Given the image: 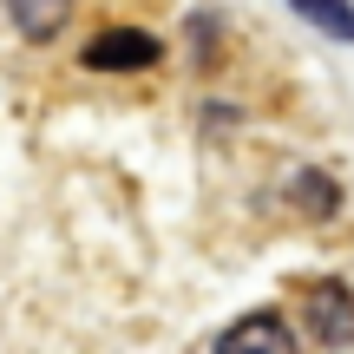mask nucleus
<instances>
[{
	"instance_id": "obj_1",
	"label": "nucleus",
	"mask_w": 354,
	"mask_h": 354,
	"mask_svg": "<svg viewBox=\"0 0 354 354\" xmlns=\"http://www.w3.org/2000/svg\"><path fill=\"white\" fill-rule=\"evenodd\" d=\"M158 39L138 33V26H105L99 39L86 46V66L92 73H145V66H158Z\"/></svg>"
},
{
	"instance_id": "obj_2",
	"label": "nucleus",
	"mask_w": 354,
	"mask_h": 354,
	"mask_svg": "<svg viewBox=\"0 0 354 354\" xmlns=\"http://www.w3.org/2000/svg\"><path fill=\"white\" fill-rule=\"evenodd\" d=\"M308 328L328 348H354V289L342 282H315L308 289Z\"/></svg>"
},
{
	"instance_id": "obj_3",
	"label": "nucleus",
	"mask_w": 354,
	"mask_h": 354,
	"mask_svg": "<svg viewBox=\"0 0 354 354\" xmlns=\"http://www.w3.org/2000/svg\"><path fill=\"white\" fill-rule=\"evenodd\" d=\"M216 354H295V335H289V322L282 315H243L236 328L216 342Z\"/></svg>"
},
{
	"instance_id": "obj_4",
	"label": "nucleus",
	"mask_w": 354,
	"mask_h": 354,
	"mask_svg": "<svg viewBox=\"0 0 354 354\" xmlns=\"http://www.w3.org/2000/svg\"><path fill=\"white\" fill-rule=\"evenodd\" d=\"M7 13L26 39H53L66 26V13H73V0H7Z\"/></svg>"
},
{
	"instance_id": "obj_5",
	"label": "nucleus",
	"mask_w": 354,
	"mask_h": 354,
	"mask_svg": "<svg viewBox=\"0 0 354 354\" xmlns=\"http://www.w3.org/2000/svg\"><path fill=\"white\" fill-rule=\"evenodd\" d=\"M295 13H302L308 26H322V33L335 39H354V0H289Z\"/></svg>"
},
{
	"instance_id": "obj_6",
	"label": "nucleus",
	"mask_w": 354,
	"mask_h": 354,
	"mask_svg": "<svg viewBox=\"0 0 354 354\" xmlns=\"http://www.w3.org/2000/svg\"><path fill=\"white\" fill-rule=\"evenodd\" d=\"M289 197L302 203L308 216H335V210H342V190H335L328 177H322V171H302V177L289 184Z\"/></svg>"
}]
</instances>
